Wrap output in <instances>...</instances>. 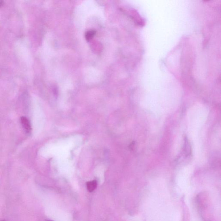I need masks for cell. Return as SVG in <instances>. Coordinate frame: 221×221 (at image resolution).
Segmentation results:
<instances>
[{"mask_svg":"<svg viewBox=\"0 0 221 221\" xmlns=\"http://www.w3.org/2000/svg\"><path fill=\"white\" fill-rule=\"evenodd\" d=\"M20 122L23 129L27 134H29L32 130L31 123L28 118L22 116L20 118Z\"/></svg>","mask_w":221,"mask_h":221,"instance_id":"obj_1","label":"cell"},{"mask_svg":"<svg viewBox=\"0 0 221 221\" xmlns=\"http://www.w3.org/2000/svg\"><path fill=\"white\" fill-rule=\"evenodd\" d=\"M86 186L88 191L92 192L96 188L97 186V182L96 180L89 181L86 183Z\"/></svg>","mask_w":221,"mask_h":221,"instance_id":"obj_2","label":"cell"},{"mask_svg":"<svg viewBox=\"0 0 221 221\" xmlns=\"http://www.w3.org/2000/svg\"><path fill=\"white\" fill-rule=\"evenodd\" d=\"M96 33V31L94 30H89L86 32L85 35V39L87 41H89L91 39H92Z\"/></svg>","mask_w":221,"mask_h":221,"instance_id":"obj_3","label":"cell"},{"mask_svg":"<svg viewBox=\"0 0 221 221\" xmlns=\"http://www.w3.org/2000/svg\"><path fill=\"white\" fill-rule=\"evenodd\" d=\"M3 4H4V2H3V1H0V7H2Z\"/></svg>","mask_w":221,"mask_h":221,"instance_id":"obj_4","label":"cell"},{"mask_svg":"<svg viewBox=\"0 0 221 221\" xmlns=\"http://www.w3.org/2000/svg\"><path fill=\"white\" fill-rule=\"evenodd\" d=\"M46 221H52V220H47Z\"/></svg>","mask_w":221,"mask_h":221,"instance_id":"obj_5","label":"cell"},{"mask_svg":"<svg viewBox=\"0 0 221 221\" xmlns=\"http://www.w3.org/2000/svg\"><path fill=\"white\" fill-rule=\"evenodd\" d=\"M5 221V220H2V221Z\"/></svg>","mask_w":221,"mask_h":221,"instance_id":"obj_6","label":"cell"}]
</instances>
